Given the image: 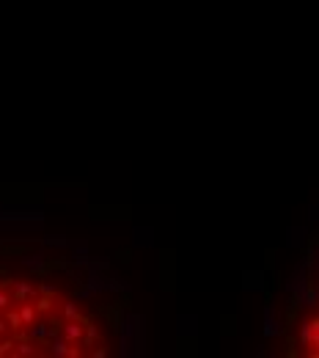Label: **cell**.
Wrapping results in <instances>:
<instances>
[{
  "mask_svg": "<svg viewBox=\"0 0 319 358\" xmlns=\"http://www.w3.org/2000/svg\"><path fill=\"white\" fill-rule=\"evenodd\" d=\"M297 336H295V353L319 358V292L305 303V312L297 320Z\"/></svg>",
  "mask_w": 319,
  "mask_h": 358,
  "instance_id": "cell-1",
  "label": "cell"
}]
</instances>
